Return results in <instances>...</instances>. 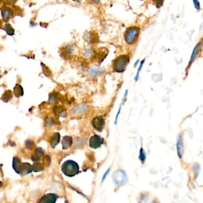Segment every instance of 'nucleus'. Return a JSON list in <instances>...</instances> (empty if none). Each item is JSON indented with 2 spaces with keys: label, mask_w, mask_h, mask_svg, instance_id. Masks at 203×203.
Masks as SVG:
<instances>
[{
  "label": "nucleus",
  "mask_w": 203,
  "mask_h": 203,
  "mask_svg": "<svg viewBox=\"0 0 203 203\" xmlns=\"http://www.w3.org/2000/svg\"><path fill=\"white\" fill-rule=\"evenodd\" d=\"M61 172L66 176H75L79 173L78 164L75 161L69 160L64 162L61 166Z\"/></svg>",
  "instance_id": "obj_1"
},
{
  "label": "nucleus",
  "mask_w": 203,
  "mask_h": 203,
  "mask_svg": "<svg viewBox=\"0 0 203 203\" xmlns=\"http://www.w3.org/2000/svg\"><path fill=\"white\" fill-rule=\"evenodd\" d=\"M129 58L127 55H122L114 60L113 63L114 70L117 72H123L125 70L129 63Z\"/></svg>",
  "instance_id": "obj_2"
},
{
  "label": "nucleus",
  "mask_w": 203,
  "mask_h": 203,
  "mask_svg": "<svg viewBox=\"0 0 203 203\" xmlns=\"http://www.w3.org/2000/svg\"><path fill=\"white\" fill-rule=\"evenodd\" d=\"M139 33V29L138 27H131L127 29L124 34V39L129 44H133L137 39Z\"/></svg>",
  "instance_id": "obj_3"
},
{
  "label": "nucleus",
  "mask_w": 203,
  "mask_h": 203,
  "mask_svg": "<svg viewBox=\"0 0 203 203\" xmlns=\"http://www.w3.org/2000/svg\"><path fill=\"white\" fill-rule=\"evenodd\" d=\"M127 178L128 177L126 172L124 170L122 169L116 170L113 175V179L114 183L118 186H121L124 185L127 181Z\"/></svg>",
  "instance_id": "obj_4"
},
{
  "label": "nucleus",
  "mask_w": 203,
  "mask_h": 203,
  "mask_svg": "<svg viewBox=\"0 0 203 203\" xmlns=\"http://www.w3.org/2000/svg\"><path fill=\"white\" fill-rule=\"evenodd\" d=\"M92 125L93 128L98 132H101L103 130L105 125V120L101 116H97L92 120Z\"/></svg>",
  "instance_id": "obj_5"
},
{
  "label": "nucleus",
  "mask_w": 203,
  "mask_h": 203,
  "mask_svg": "<svg viewBox=\"0 0 203 203\" xmlns=\"http://www.w3.org/2000/svg\"><path fill=\"white\" fill-rule=\"evenodd\" d=\"M103 143H104L103 138H102L97 135H94L90 138L89 144V147L92 148L97 149L103 144Z\"/></svg>",
  "instance_id": "obj_6"
},
{
  "label": "nucleus",
  "mask_w": 203,
  "mask_h": 203,
  "mask_svg": "<svg viewBox=\"0 0 203 203\" xmlns=\"http://www.w3.org/2000/svg\"><path fill=\"white\" fill-rule=\"evenodd\" d=\"M59 196L53 193H49L40 198L37 203H56Z\"/></svg>",
  "instance_id": "obj_7"
},
{
  "label": "nucleus",
  "mask_w": 203,
  "mask_h": 203,
  "mask_svg": "<svg viewBox=\"0 0 203 203\" xmlns=\"http://www.w3.org/2000/svg\"><path fill=\"white\" fill-rule=\"evenodd\" d=\"M88 109L89 107L87 105L85 104H80L74 107L72 109L70 113L73 115H78L86 112L88 110Z\"/></svg>",
  "instance_id": "obj_8"
},
{
  "label": "nucleus",
  "mask_w": 203,
  "mask_h": 203,
  "mask_svg": "<svg viewBox=\"0 0 203 203\" xmlns=\"http://www.w3.org/2000/svg\"><path fill=\"white\" fill-rule=\"evenodd\" d=\"M1 16L4 21H8L13 15V11L9 7H5L1 10Z\"/></svg>",
  "instance_id": "obj_9"
},
{
  "label": "nucleus",
  "mask_w": 203,
  "mask_h": 203,
  "mask_svg": "<svg viewBox=\"0 0 203 203\" xmlns=\"http://www.w3.org/2000/svg\"><path fill=\"white\" fill-rule=\"evenodd\" d=\"M177 150V154L179 158H182L184 152L183 149V141L181 135H179L176 143Z\"/></svg>",
  "instance_id": "obj_10"
},
{
  "label": "nucleus",
  "mask_w": 203,
  "mask_h": 203,
  "mask_svg": "<svg viewBox=\"0 0 203 203\" xmlns=\"http://www.w3.org/2000/svg\"><path fill=\"white\" fill-rule=\"evenodd\" d=\"M22 166V163L20 160L19 158L17 157H14L13 160V168L17 174H21Z\"/></svg>",
  "instance_id": "obj_11"
},
{
  "label": "nucleus",
  "mask_w": 203,
  "mask_h": 203,
  "mask_svg": "<svg viewBox=\"0 0 203 203\" xmlns=\"http://www.w3.org/2000/svg\"><path fill=\"white\" fill-rule=\"evenodd\" d=\"M73 144L72 138L70 136H65L63 137L62 141V148L65 150L69 148Z\"/></svg>",
  "instance_id": "obj_12"
},
{
  "label": "nucleus",
  "mask_w": 203,
  "mask_h": 203,
  "mask_svg": "<svg viewBox=\"0 0 203 203\" xmlns=\"http://www.w3.org/2000/svg\"><path fill=\"white\" fill-rule=\"evenodd\" d=\"M54 113L58 115L59 116H61L65 118L66 116V111L65 109L61 106H55L53 109Z\"/></svg>",
  "instance_id": "obj_13"
},
{
  "label": "nucleus",
  "mask_w": 203,
  "mask_h": 203,
  "mask_svg": "<svg viewBox=\"0 0 203 203\" xmlns=\"http://www.w3.org/2000/svg\"><path fill=\"white\" fill-rule=\"evenodd\" d=\"M13 92H14V95L17 98L23 96V94H24L23 87L20 84H16L15 85V86L14 88Z\"/></svg>",
  "instance_id": "obj_14"
},
{
  "label": "nucleus",
  "mask_w": 203,
  "mask_h": 203,
  "mask_svg": "<svg viewBox=\"0 0 203 203\" xmlns=\"http://www.w3.org/2000/svg\"><path fill=\"white\" fill-rule=\"evenodd\" d=\"M32 172V167L30 164L27 163H22L21 174L22 173L24 175H28V174L31 173Z\"/></svg>",
  "instance_id": "obj_15"
},
{
  "label": "nucleus",
  "mask_w": 203,
  "mask_h": 203,
  "mask_svg": "<svg viewBox=\"0 0 203 203\" xmlns=\"http://www.w3.org/2000/svg\"><path fill=\"white\" fill-rule=\"evenodd\" d=\"M200 46H201V43L199 42L198 44H196V46H195V48H194L193 50V51L192 52V54H191V59H190V65H189V66L191 65L192 64V62H194V60L196 58V56H197V54L198 52L199 51V50L200 48ZM188 66V67H189Z\"/></svg>",
  "instance_id": "obj_16"
},
{
  "label": "nucleus",
  "mask_w": 203,
  "mask_h": 203,
  "mask_svg": "<svg viewBox=\"0 0 203 203\" xmlns=\"http://www.w3.org/2000/svg\"><path fill=\"white\" fill-rule=\"evenodd\" d=\"M60 133L57 132V133H55L52 137L51 138V144L52 145V148H54L56 146H57L58 144H59V142H60Z\"/></svg>",
  "instance_id": "obj_17"
},
{
  "label": "nucleus",
  "mask_w": 203,
  "mask_h": 203,
  "mask_svg": "<svg viewBox=\"0 0 203 203\" xmlns=\"http://www.w3.org/2000/svg\"><path fill=\"white\" fill-rule=\"evenodd\" d=\"M12 98H13V93H12V92L10 90H7L3 94V95H2V97H1V99L3 101L7 103L8 101H10Z\"/></svg>",
  "instance_id": "obj_18"
},
{
  "label": "nucleus",
  "mask_w": 203,
  "mask_h": 203,
  "mask_svg": "<svg viewBox=\"0 0 203 203\" xmlns=\"http://www.w3.org/2000/svg\"><path fill=\"white\" fill-rule=\"evenodd\" d=\"M3 30H4L6 32L7 35H10V36H12L14 34V30L12 27V26H11L10 24L7 23L6 24L4 27L3 28Z\"/></svg>",
  "instance_id": "obj_19"
},
{
  "label": "nucleus",
  "mask_w": 203,
  "mask_h": 203,
  "mask_svg": "<svg viewBox=\"0 0 203 203\" xmlns=\"http://www.w3.org/2000/svg\"><path fill=\"white\" fill-rule=\"evenodd\" d=\"M32 172H39L44 170V166H42V164L39 163H35L33 164V165L32 166Z\"/></svg>",
  "instance_id": "obj_20"
},
{
  "label": "nucleus",
  "mask_w": 203,
  "mask_h": 203,
  "mask_svg": "<svg viewBox=\"0 0 203 203\" xmlns=\"http://www.w3.org/2000/svg\"><path fill=\"white\" fill-rule=\"evenodd\" d=\"M58 99V94L56 92H52L49 95V102L50 103H55Z\"/></svg>",
  "instance_id": "obj_21"
},
{
  "label": "nucleus",
  "mask_w": 203,
  "mask_h": 203,
  "mask_svg": "<svg viewBox=\"0 0 203 203\" xmlns=\"http://www.w3.org/2000/svg\"><path fill=\"white\" fill-rule=\"evenodd\" d=\"M41 65H42V70H43V73H44V75L46 76L47 77L50 76L51 75V72L50 70V69H48V67H46L43 63H41Z\"/></svg>",
  "instance_id": "obj_22"
},
{
  "label": "nucleus",
  "mask_w": 203,
  "mask_h": 203,
  "mask_svg": "<svg viewBox=\"0 0 203 203\" xmlns=\"http://www.w3.org/2000/svg\"><path fill=\"white\" fill-rule=\"evenodd\" d=\"M139 160L140 161L144 163L145 159H146V155H145V151H144V149L143 148H141L140 149V152H139Z\"/></svg>",
  "instance_id": "obj_23"
},
{
  "label": "nucleus",
  "mask_w": 203,
  "mask_h": 203,
  "mask_svg": "<svg viewBox=\"0 0 203 203\" xmlns=\"http://www.w3.org/2000/svg\"><path fill=\"white\" fill-rule=\"evenodd\" d=\"M101 72V71H100L99 69L94 68V67H92V68H91L90 69V70H89V73H90V74H91V75H92V76H93V75H98L99 72Z\"/></svg>",
  "instance_id": "obj_24"
},
{
  "label": "nucleus",
  "mask_w": 203,
  "mask_h": 203,
  "mask_svg": "<svg viewBox=\"0 0 203 203\" xmlns=\"http://www.w3.org/2000/svg\"><path fill=\"white\" fill-rule=\"evenodd\" d=\"M144 61H145V59H144V60L141 61V64H140V65H139V68H138V69L137 73V75H136V77H135V78L136 81L138 79L139 73H140L141 70V69H142V68H143V65H144Z\"/></svg>",
  "instance_id": "obj_25"
},
{
  "label": "nucleus",
  "mask_w": 203,
  "mask_h": 203,
  "mask_svg": "<svg viewBox=\"0 0 203 203\" xmlns=\"http://www.w3.org/2000/svg\"><path fill=\"white\" fill-rule=\"evenodd\" d=\"M34 145H35L34 143L31 140H27L26 142V147L27 149L32 148Z\"/></svg>",
  "instance_id": "obj_26"
},
{
  "label": "nucleus",
  "mask_w": 203,
  "mask_h": 203,
  "mask_svg": "<svg viewBox=\"0 0 203 203\" xmlns=\"http://www.w3.org/2000/svg\"><path fill=\"white\" fill-rule=\"evenodd\" d=\"M35 153H36V155H37L39 157H41L44 155V151L42 150V149L41 148H37L35 150Z\"/></svg>",
  "instance_id": "obj_27"
},
{
  "label": "nucleus",
  "mask_w": 203,
  "mask_h": 203,
  "mask_svg": "<svg viewBox=\"0 0 203 203\" xmlns=\"http://www.w3.org/2000/svg\"><path fill=\"white\" fill-rule=\"evenodd\" d=\"M46 123L48 124V125H50V124H52L54 123V119L51 118H48L46 119Z\"/></svg>",
  "instance_id": "obj_28"
},
{
  "label": "nucleus",
  "mask_w": 203,
  "mask_h": 203,
  "mask_svg": "<svg viewBox=\"0 0 203 203\" xmlns=\"http://www.w3.org/2000/svg\"><path fill=\"white\" fill-rule=\"evenodd\" d=\"M193 3L194 4V6L196 8L197 10H200V2L198 1H193Z\"/></svg>",
  "instance_id": "obj_29"
},
{
  "label": "nucleus",
  "mask_w": 203,
  "mask_h": 203,
  "mask_svg": "<svg viewBox=\"0 0 203 203\" xmlns=\"http://www.w3.org/2000/svg\"><path fill=\"white\" fill-rule=\"evenodd\" d=\"M110 169H109L108 170H107L106 171V172L105 173L104 175H103V178H102V182L104 181L105 180V177H107V175L109 173V172H110Z\"/></svg>",
  "instance_id": "obj_30"
},
{
  "label": "nucleus",
  "mask_w": 203,
  "mask_h": 203,
  "mask_svg": "<svg viewBox=\"0 0 203 203\" xmlns=\"http://www.w3.org/2000/svg\"><path fill=\"white\" fill-rule=\"evenodd\" d=\"M39 158H40V157H38L37 155L35 154V155H33L32 157V160L33 161V162H37V161L39 160Z\"/></svg>",
  "instance_id": "obj_31"
},
{
  "label": "nucleus",
  "mask_w": 203,
  "mask_h": 203,
  "mask_svg": "<svg viewBox=\"0 0 203 203\" xmlns=\"http://www.w3.org/2000/svg\"><path fill=\"white\" fill-rule=\"evenodd\" d=\"M120 110H121V105L119 107V109H118V113H117V115L116 116V118H115V124H117V121H118V115L120 113Z\"/></svg>",
  "instance_id": "obj_32"
},
{
  "label": "nucleus",
  "mask_w": 203,
  "mask_h": 203,
  "mask_svg": "<svg viewBox=\"0 0 203 203\" xmlns=\"http://www.w3.org/2000/svg\"><path fill=\"white\" fill-rule=\"evenodd\" d=\"M2 25V21L0 20V27Z\"/></svg>",
  "instance_id": "obj_33"
}]
</instances>
